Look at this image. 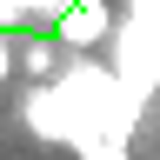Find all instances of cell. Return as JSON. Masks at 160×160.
I'll use <instances>...</instances> for the list:
<instances>
[{
  "mask_svg": "<svg viewBox=\"0 0 160 160\" xmlns=\"http://www.w3.org/2000/svg\"><path fill=\"white\" fill-rule=\"evenodd\" d=\"M13 67L33 80V87H47V80L67 67V47H60V40H20L13 47Z\"/></svg>",
  "mask_w": 160,
  "mask_h": 160,
  "instance_id": "cell-3",
  "label": "cell"
},
{
  "mask_svg": "<svg viewBox=\"0 0 160 160\" xmlns=\"http://www.w3.org/2000/svg\"><path fill=\"white\" fill-rule=\"evenodd\" d=\"M113 27H120V20H113V7H107V0H73L67 13H53V40H60V47H73V53L107 47V40H113Z\"/></svg>",
  "mask_w": 160,
  "mask_h": 160,
  "instance_id": "cell-2",
  "label": "cell"
},
{
  "mask_svg": "<svg viewBox=\"0 0 160 160\" xmlns=\"http://www.w3.org/2000/svg\"><path fill=\"white\" fill-rule=\"evenodd\" d=\"M20 113H27V127L40 140H60L80 160H127V133L140 120L120 73L100 67V60H67L47 87H27Z\"/></svg>",
  "mask_w": 160,
  "mask_h": 160,
  "instance_id": "cell-1",
  "label": "cell"
},
{
  "mask_svg": "<svg viewBox=\"0 0 160 160\" xmlns=\"http://www.w3.org/2000/svg\"><path fill=\"white\" fill-rule=\"evenodd\" d=\"M13 67V47H7V33H0V73H7Z\"/></svg>",
  "mask_w": 160,
  "mask_h": 160,
  "instance_id": "cell-4",
  "label": "cell"
}]
</instances>
